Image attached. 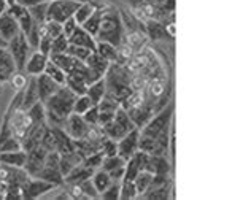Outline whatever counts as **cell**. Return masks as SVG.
I'll use <instances>...</instances> for the list:
<instances>
[{"label":"cell","instance_id":"cell-1","mask_svg":"<svg viewBox=\"0 0 251 200\" xmlns=\"http://www.w3.org/2000/svg\"><path fill=\"white\" fill-rule=\"evenodd\" d=\"M76 94L72 92L67 86H61L43 105L46 110V125L51 129H62L67 116L74 111Z\"/></svg>","mask_w":251,"mask_h":200},{"label":"cell","instance_id":"cell-2","mask_svg":"<svg viewBox=\"0 0 251 200\" xmlns=\"http://www.w3.org/2000/svg\"><path fill=\"white\" fill-rule=\"evenodd\" d=\"M124 37V25L120 16V10H116L113 5L103 11L100 29H99L96 40L97 42H108L118 46L123 42Z\"/></svg>","mask_w":251,"mask_h":200},{"label":"cell","instance_id":"cell-3","mask_svg":"<svg viewBox=\"0 0 251 200\" xmlns=\"http://www.w3.org/2000/svg\"><path fill=\"white\" fill-rule=\"evenodd\" d=\"M174 110H175V105L170 102L167 106H164L161 111L154 113L150 121L140 129L142 135L156 137L161 130L169 127V125L172 124V121H174Z\"/></svg>","mask_w":251,"mask_h":200},{"label":"cell","instance_id":"cell-4","mask_svg":"<svg viewBox=\"0 0 251 200\" xmlns=\"http://www.w3.org/2000/svg\"><path fill=\"white\" fill-rule=\"evenodd\" d=\"M5 116L8 118V125L11 130V135L19 140H23V137L27 133V130L34 125L27 110H24L23 106H19L16 110H11L6 106Z\"/></svg>","mask_w":251,"mask_h":200},{"label":"cell","instance_id":"cell-5","mask_svg":"<svg viewBox=\"0 0 251 200\" xmlns=\"http://www.w3.org/2000/svg\"><path fill=\"white\" fill-rule=\"evenodd\" d=\"M6 51L10 52V56L13 57L16 65V70H24V65L27 57L30 56L32 48L27 42V37L24 35L23 32H19L16 37H13L8 45H6Z\"/></svg>","mask_w":251,"mask_h":200},{"label":"cell","instance_id":"cell-6","mask_svg":"<svg viewBox=\"0 0 251 200\" xmlns=\"http://www.w3.org/2000/svg\"><path fill=\"white\" fill-rule=\"evenodd\" d=\"M78 5L80 3L75 2V0H52V2H48L46 21H57L62 24L65 19L75 15Z\"/></svg>","mask_w":251,"mask_h":200},{"label":"cell","instance_id":"cell-7","mask_svg":"<svg viewBox=\"0 0 251 200\" xmlns=\"http://www.w3.org/2000/svg\"><path fill=\"white\" fill-rule=\"evenodd\" d=\"M56 186L46 181V179H42V178H35V176H30L27 181L21 184V192H23V199L25 200H34V199H38L40 196L46 194V192H50L54 189Z\"/></svg>","mask_w":251,"mask_h":200},{"label":"cell","instance_id":"cell-8","mask_svg":"<svg viewBox=\"0 0 251 200\" xmlns=\"http://www.w3.org/2000/svg\"><path fill=\"white\" fill-rule=\"evenodd\" d=\"M138 142H140V129L135 127V129H132L130 132L126 133L121 140H118L116 142L118 154L127 161L129 157H132L138 151Z\"/></svg>","mask_w":251,"mask_h":200},{"label":"cell","instance_id":"cell-9","mask_svg":"<svg viewBox=\"0 0 251 200\" xmlns=\"http://www.w3.org/2000/svg\"><path fill=\"white\" fill-rule=\"evenodd\" d=\"M46 156H48V151H46L43 146H35L30 151H27V161H25L24 169L29 173L30 176H38V173L42 172Z\"/></svg>","mask_w":251,"mask_h":200},{"label":"cell","instance_id":"cell-10","mask_svg":"<svg viewBox=\"0 0 251 200\" xmlns=\"http://www.w3.org/2000/svg\"><path fill=\"white\" fill-rule=\"evenodd\" d=\"M30 178V175L25 169H21V167H11L0 162V181L5 184H19L25 183Z\"/></svg>","mask_w":251,"mask_h":200},{"label":"cell","instance_id":"cell-11","mask_svg":"<svg viewBox=\"0 0 251 200\" xmlns=\"http://www.w3.org/2000/svg\"><path fill=\"white\" fill-rule=\"evenodd\" d=\"M84 64H86V67H88L91 83L96 81V79L103 78L105 73H107V70H108V67H110V62L105 61L102 56H99L96 51L91 52V54L88 56V59L84 61Z\"/></svg>","mask_w":251,"mask_h":200},{"label":"cell","instance_id":"cell-12","mask_svg":"<svg viewBox=\"0 0 251 200\" xmlns=\"http://www.w3.org/2000/svg\"><path fill=\"white\" fill-rule=\"evenodd\" d=\"M62 129L72 140H80V138L84 137L86 129H88V124L84 123V119H83L81 115L70 113V115L67 116V119H65Z\"/></svg>","mask_w":251,"mask_h":200},{"label":"cell","instance_id":"cell-13","mask_svg":"<svg viewBox=\"0 0 251 200\" xmlns=\"http://www.w3.org/2000/svg\"><path fill=\"white\" fill-rule=\"evenodd\" d=\"M50 56L48 54H43L42 51H32L30 56L27 57V61H25V65H24V72L27 73L29 76H38L42 75L45 72V67H46V62H48Z\"/></svg>","mask_w":251,"mask_h":200},{"label":"cell","instance_id":"cell-14","mask_svg":"<svg viewBox=\"0 0 251 200\" xmlns=\"http://www.w3.org/2000/svg\"><path fill=\"white\" fill-rule=\"evenodd\" d=\"M97 108H99V125H103L113 119L116 110L120 108V102L111 96L105 94V97L97 103Z\"/></svg>","mask_w":251,"mask_h":200},{"label":"cell","instance_id":"cell-15","mask_svg":"<svg viewBox=\"0 0 251 200\" xmlns=\"http://www.w3.org/2000/svg\"><path fill=\"white\" fill-rule=\"evenodd\" d=\"M6 11H8L10 15L18 21L19 29H21V32L24 33V35H27L32 29V25H34V21H32V16H30L29 10L24 8V6H21V5H18V3H13L8 6V10Z\"/></svg>","mask_w":251,"mask_h":200},{"label":"cell","instance_id":"cell-16","mask_svg":"<svg viewBox=\"0 0 251 200\" xmlns=\"http://www.w3.org/2000/svg\"><path fill=\"white\" fill-rule=\"evenodd\" d=\"M48 125L46 124H34L32 127L27 130V133L23 137L21 140V145H23V150L27 152L30 151L32 148H35V146H40L42 143V138H43V133L46 130Z\"/></svg>","mask_w":251,"mask_h":200},{"label":"cell","instance_id":"cell-17","mask_svg":"<svg viewBox=\"0 0 251 200\" xmlns=\"http://www.w3.org/2000/svg\"><path fill=\"white\" fill-rule=\"evenodd\" d=\"M127 111L129 118L132 119V123H134V125L137 129H142L145 124H147L151 116L154 115L153 113V106H151L148 102L142 103L140 106H135V108H130V110H126Z\"/></svg>","mask_w":251,"mask_h":200},{"label":"cell","instance_id":"cell-18","mask_svg":"<svg viewBox=\"0 0 251 200\" xmlns=\"http://www.w3.org/2000/svg\"><path fill=\"white\" fill-rule=\"evenodd\" d=\"M19 32H21V29H19V24L16 19L13 18L8 11L2 13V15H0V35L3 37L5 42L8 43Z\"/></svg>","mask_w":251,"mask_h":200},{"label":"cell","instance_id":"cell-19","mask_svg":"<svg viewBox=\"0 0 251 200\" xmlns=\"http://www.w3.org/2000/svg\"><path fill=\"white\" fill-rule=\"evenodd\" d=\"M35 84H37L38 97H40L42 102H45L46 99H50L59 88H61V84H57L54 79L50 78L48 75H45V73L35 76Z\"/></svg>","mask_w":251,"mask_h":200},{"label":"cell","instance_id":"cell-20","mask_svg":"<svg viewBox=\"0 0 251 200\" xmlns=\"http://www.w3.org/2000/svg\"><path fill=\"white\" fill-rule=\"evenodd\" d=\"M69 42L70 45L83 46V48H88L91 51H96V45H97V40L92 37L88 30H84L81 25H78L75 32L69 37Z\"/></svg>","mask_w":251,"mask_h":200},{"label":"cell","instance_id":"cell-21","mask_svg":"<svg viewBox=\"0 0 251 200\" xmlns=\"http://www.w3.org/2000/svg\"><path fill=\"white\" fill-rule=\"evenodd\" d=\"M123 42L127 46H130L135 52H138V51L147 48L150 40L147 37V33H143L140 30H129V32H124Z\"/></svg>","mask_w":251,"mask_h":200},{"label":"cell","instance_id":"cell-22","mask_svg":"<svg viewBox=\"0 0 251 200\" xmlns=\"http://www.w3.org/2000/svg\"><path fill=\"white\" fill-rule=\"evenodd\" d=\"M145 27H147V37L150 42H162V40L169 38L166 32V25H164V23L157 21V19H148V21H145Z\"/></svg>","mask_w":251,"mask_h":200},{"label":"cell","instance_id":"cell-23","mask_svg":"<svg viewBox=\"0 0 251 200\" xmlns=\"http://www.w3.org/2000/svg\"><path fill=\"white\" fill-rule=\"evenodd\" d=\"M96 170L89 169V167H86L83 162L78 164L76 167H74L67 175L64 176V184H74V183H81L83 179H88L92 176V173Z\"/></svg>","mask_w":251,"mask_h":200},{"label":"cell","instance_id":"cell-24","mask_svg":"<svg viewBox=\"0 0 251 200\" xmlns=\"http://www.w3.org/2000/svg\"><path fill=\"white\" fill-rule=\"evenodd\" d=\"M50 59L52 62H56L65 73H72L75 72L78 67H80L83 62L75 59L74 56H70L69 52H61V54H51Z\"/></svg>","mask_w":251,"mask_h":200},{"label":"cell","instance_id":"cell-25","mask_svg":"<svg viewBox=\"0 0 251 200\" xmlns=\"http://www.w3.org/2000/svg\"><path fill=\"white\" fill-rule=\"evenodd\" d=\"M102 130H103V135L107 138H111L115 140V142H118V140H121L126 133L130 132L127 127H126L124 124H121L120 121H116V119L113 118L111 121H108L107 124L102 125Z\"/></svg>","mask_w":251,"mask_h":200},{"label":"cell","instance_id":"cell-26","mask_svg":"<svg viewBox=\"0 0 251 200\" xmlns=\"http://www.w3.org/2000/svg\"><path fill=\"white\" fill-rule=\"evenodd\" d=\"M40 97H38V91H37V84H35V76H30L27 86L23 89V108L29 110L32 105L37 103ZM42 102V100H40Z\"/></svg>","mask_w":251,"mask_h":200},{"label":"cell","instance_id":"cell-27","mask_svg":"<svg viewBox=\"0 0 251 200\" xmlns=\"http://www.w3.org/2000/svg\"><path fill=\"white\" fill-rule=\"evenodd\" d=\"M25 161H27V152L24 150L10 151V152H0V162L11 165V167H21L24 169Z\"/></svg>","mask_w":251,"mask_h":200},{"label":"cell","instance_id":"cell-28","mask_svg":"<svg viewBox=\"0 0 251 200\" xmlns=\"http://www.w3.org/2000/svg\"><path fill=\"white\" fill-rule=\"evenodd\" d=\"M107 94V83H105V76L100 79H96L88 86V91H86V96L91 99V102L97 105L100 100Z\"/></svg>","mask_w":251,"mask_h":200},{"label":"cell","instance_id":"cell-29","mask_svg":"<svg viewBox=\"0 0 251 200\" xmlns=\"http://www.w3.org/2000/svg\"><path fill=\"white\" fill-rule=\"evenodd\" d=\"M56 135V151L59 154H67V152L75 151V142L72 140L64 129H52Z\"/></svg>","mask_w":251,"mask_h":200},{"label":"cell","instance_id":"cell-30","mask_svg":"<svg viewBox=\"0 0 251 200\" xmlns=\"http://www.w3.org/2000/svg\"><path fill=\"white\" fill-rule=\"evenodd\" d=\"M174 192V188H172V181L167 184H162V186H157V188H150L140 199H148V200H167Z\"/></svg>","mask_w":251,"mask_h":200},{"label":"cell","instance_id":"cell-31","mask_svg":"<svg viewBox=\"0 0 251 200\" xmlns=\"http://www.w3.org/2000/svg\"><path fill=\"white\" fill-rule=\"evenodd\" d=\"M153 176H154V173H151L150 170H140L135 175L134 184H135V189H137L138 197H142L145 192L150 189L151 183H153Z\"/></svg>","mask_w":251,"mask_h":200},{"label":"cell","instance_id":"cell-32","mask_svg":"<svg viewBox=\"0 0 251 200\" xmlns=\"http://www.w3.org/2000/svg\"><path fill=\"white\" fill-rule=\"evenodd\" d=\"M96 52L99 56H102L105 61H108L110 64L118 62V46L111 45L108 42H97Z\"/></svg>","mask_w":251,"mask_h":200},{"label":"cell","instance_id":"cell-33","mask_svg":"<svg viewBox=\"0 0 251 200\" xmlns=\"http://www.w3.org/2000/svg\"><path fill=\"white\" fill-rule=\"evenodd\" d=\"M35 178H42V179H46V181L52 183L57 188V186H62L64 184V176L61 170L57 169V167H48V165H43L42 172L38 173V176Z\"/></svg>","mask_w":251,"mask_h":200},{"label":"cell","instance_id":"cell-34","mask_svg":"<svg viewBox=\"0 0 251 200\" xmlns=\"http://www.w3.org/2000/svg\"><path fill=\"white\" fill-rule=\"evenodd\" d=\"M43 73H45V75H48L50 78H52L57 84H61V86H64L65 79H67V73H65L56 62H52L51 59H48V62H46Z\"/></svg>","mask_w":251,"mask_h":200},{"label":"cell","instance_id":"cell-35","mask_svg":"<svg viewBox=\"0 0 251 200\" xmlns=\"http://www.w3.org/2000/svg\"><path fill=\"white\" fill-rule=\"evenodd\" d=\"M91 181H92V184L96 186V189L99 191V194H100V192H103L111 183H113V179L110 178L108 172H105L102 169H97L94 173H92Z\"/></svg>","mask_w":251,"mask_h":200},{"label":"cell","instance_id":"cell-36","mask_svg":"<svg viewBox=\"0 0 251 200\" xmlns=\"http://www.w3.org/2000/svg\"><path fill=\"white\" fill-rule=\"evenodd\" d=\"M120 199L121 200H134V199H138L135 184H134V179L123 178L121 181H120Z\"/></svg>","mask_w":251,"mask_h":200},{"label":"cell","instance_id":"cell-37","mask_svg":"<svg viewBox=\"0 0 251 200\" xmlns=\"http://www.w3.org/2000/svg\"><path fill=\"white\" fill-rule=\"evenodd\" d=\"M103 11H105V10H97V11L94 13V15H92L91 18H88V19H86V21L81 24V27H83L84 30H88L94 38H96V35H97L99 29H100V21H102Z\"/></svg>","mask_w":251,"mask_h":200},{"label":"cell","instance_id":"cell-38","mask_svg":"<svg viewBox=\"0 0 251 200\" xmlns=\"http://www.w3.org/2000/svg\"><path fill=\"white\" fill-rule=\"evenodd\" d=\"M29 75L25 73L24 70H15L11 73V76L8 78V83L13 89L16 91H23L25 86H27V81H29Z\"/></svg>","mask_w":251,"mask_h":200},{"label":"cell","instance_id":"cell-39","mask_svg":"<svg viewBox=\"0 0 251 200\" xmlns=\"http://www.w3.org/2000/svg\"><path fill=\"white\" fill-rule=\"evenodd\" d=\"M27 113L34 124H46V110H45L43 102H40V100L32 105L27 110Z\"/></svg>","mask_w":251,"mask_h":200},{"label":"cell","instance_id":"cell-40","mask_svg":"<svg viewBox=\"0 0 251 200\" xmlns=\"http://www.w3.org/2000/svg\"><path fill=\"white\" fill-rule=\"evenodd\" d=\"M46 8H48V2H40L38 5L27 8L32 16V21L37 24H43L46 21Z\"/></svg>","mask_w":251,"mask_h":200},{"label":"cell","instance_id":"cell-41","mask_svg":"<svg viewBox=\"0 0 251 200\" xmlns=\"http://www.w3.org/2000/svg\"><path fill=\"white\" fill-rule=\"evenodd\" d=\"M126 165V159H123L120 154H113V156H105L100 169L105 172H111L118 169V167H124Z\"/></svg>","mask_w":251,"mask_h":200},{"label":"cell","instance_id":"cell-42","mask_svg":"<svg viewBox=\"0 0 251 200\" xmlns=\"http://www.w3.org/2000/svg\"><path fill=\"white\" fill-rule=\"evenodd\" d=\"M69 38L64 35V33H61L59 37L56 38H52V42H51V52H50V56L51 54H61V52H67L69 50Z\"/></svg>","mask_w":251,"mask_h":200},{"label":"cell","instance_id":"cell-43","mask_svg":"<svg viewBox=\"0 0 251 200\" xmlns=\"http://www.w3.org/2000/svg\"><path fill=\"white\" fill-rule=\"evenodd\" d=\"M92 105H94V103L91 102V99L86 94L76 96L75 103H74V111H72V113H76V115H84V113L88 111Z\"/></svg>","mask_w":251,"mask_h":200},{"label":"cell","instance_id":"cell-44","mask_svg":"<svg viewBox=\"0 0 251 200\" xmlns=\"http://www.w3.org/2000/svg\"><path fill=\"white\" fill-rule=\"evenodd\" d=\"M103 157H105V154H103L102 151L92 152V154L86 156V157L83 159V164H84L86 167H89V169H92V170H97V169H100Z\"/></svg>","mask_w":251,"mask_h":200},{"label":"cell","instance_id":"cell-45","mask_svg":"<svg viewBox=\"0 0 251 200\" xmlns=\"http://www.w3.org/2000/svg\"><path fill=\"white\" fill-rule=\"evenodd\" d=\"M80 184V188H81V191H83V194H84V197L86 199H100V194H99V191L96 189V186L92 184V181H91V178H88V179H83L81 183H78Z\"/></svg>","mask_w":251,"mask_h":200},{"label":"cell","instance_id":"cell-46","mask_svg":"<svg viewBox=\"0 0 251 200\" xmlns=\"http://www.w3.org/2000/svg\"><path fill=\"white\" fill-rule=\"evenodd\" d=\"M67 52L70 56H74L75 59H78V61H81V62H84L86 59H88V56L91 54V50H88V48H83V46H76V45H69V50H67Z\"/></svg>","mask_w":251,"mask_h":200},{"label":"cell","instance_id":"cell-47","mask_svg":"<svg viewBox=\"0 0 251 200\" xmlns=\"http://www.w3.org/2000/svg\"><path fill=\"white\" fill-rule=\"evenodd\" d=\"M18 150H23L21 140L13 137V135L8 137L2 145H0V152H10V151H18Z\"/></svg>","mask_w":251,"mask_h":200},{"label":"cell","instance_id":"cell-48","mask_svg":"<svg viewBox=\"0 0 251 200\" xmlns=\"http://www.w3.org/2000/svg\"><path fill=\"white\" fill-rule=\"evenodd\" d=\"M45 30H46V37H50L52 40L62 33V24L57 21H45Z\"/></svg>","mask_w":251,"mask_h":200},{"label":"cell","instance_id":"cell-49","mask_svg":"<svg viewBox=\"0 0 251 200\" xmlns=\"http://www.w3.org/2000/svg\"><path fill=\"white\" fill-rule=\"evenodd\" d=\"M100 199L105 200H118L120 199V183L113 181L103 192H100Z\"/></svg>","mask_w":251,"mask_h":200},{"label":"cell","instance_id":"cell-50","mask_svg":"<svg viewBox=\"0 0 251 200\" xmlns=\"http://www.w3.org/2000/svg\"><path fill=\"white\" fill-rule=\"evenodd\" d=\"M100 151L103 152L105 156H113V154H118V146H116V142L111 138H107L103 137V140L100 142Z\"/></svg>","mask_w":251,"mask_h":200},{"label":"cell","instance_id":"cell-51","mask_svg":"<svg viewBox=\"0 0 251 200\" xmlns=\"http://www.w3.org/2000/svg\"><path fill=\"white\" fill-rule=\"evenodd\" d=\"M83 119H84V123L88 124V125H96L99 124V108H97V105H92L91 108L84 113V115H81Z\"/></svg>","mask_w":251,"mask_h":200},{"label":"cell","instance_id":"cell-52","mask_svg":"<svg viewBox=\"0 0 251 200\" xmlns=\"http://www.w3.org/2000/svg\"><path fill=\"white\" fill-rule=\"evenodd\" d=\"M5 199H6V200H13V199L21 200V199H23L21 186H19V184H6Z\"/></svg>","mask_w":251,"mask_h":200},{"label":"cell","instance_id":"cell-53","mask_svg":"<svg viewBox=\"0 0 251 200\" xmlns=\"http://www.w3.org/2000/svg\"><path fill=\"white\" fill-rule=\"evenodd\" d=\"M78 25H80V24H78V23L75 21V18H74V16L69 18V19H65V21L62 23V33L69 38V37L72 35V33L75 32V29L78 27Z\"/></svg>","mask_w":251,"mask_h":200},{"label":"cell","instance_id":"cell-54","mask_svg":"<svg viewBox=\"0 0 251 200\" xmlns=\"http://www.w3.org/2000/svg\"><path fill=\"white\" fill-rule=\"evenodd\" d=\"M51 42L52 40L50 37H43L40 38V43H38V51H42L43 54H48L50 56V52H51Z\"/></svg>","mask_w":251,"mask_h":200},{"label":"cell","instance_id":"cell-55","mask_svg":"<svg viewBox=\"0 0 251 200\" xmlns=\"http://www.w3.org/2000/svg\"><path fill=\"white\" fill-rule=\"evenodd\" d=\"M124 167H118V169H115V170H111V172H108V175H110V178L113 179V181H118L120 183L121 179L124 178Z\"/></svg>","mask_w":251,"mask_h":200},{"label":"cell","instance_id":"cell-56","mask_svg":"<svg viewBox=\"0 0 251 200\" xmlns=\"http://www.w3.org/2000/svg\"><path fill=\"white\" fill-rule=\"evenodd\" d=\"M40 2H43V0H16V3L24 6V8H30V6H35Z\"/></svg>","mask_w":251,"mask_h":200},{"label":"cell","instance_id":"cell-57","mask_svg":"<svg viewBox=\"0 0 251 200\" xmlns=\"http://www.w3.org/2000/svg\"><path fill=\"white\" fill-rule=\"evenodd\" d=\"M6 10H8V5H6L5 0H0V15H2V13H5Z\"/></svg>","mask_w":251,"mask_h":200},{"label":"cell","instance_id":"cell-58","mask_svg":"<svg viewBox=\"0 0 251 200\" xmlns=\"http://www.w3.org/2000/svg\"><path fill=\"white\" fill-rule=\"evenodd\" d=\"M6 45H8V43H6L5 40H3V37L0 35V48H6Z\"/></svg>","mask_w":251,"mask_h":200},{"label":"cell","instance_id":"cell-59","mask_svg":"<svg viewBox=\"0 0 251 200\" xmlns=\"http://www.w3.org/2000/svg\"><path fill=\"white\" fill-rule=\"evenodd\" d=\"M129 3H130V6H134V5H138V3H143V0H129Z\"/></svg>","mask_w":251,"mask_h":200},{"label":"cell","instance_id":"cell-60","mask_svg":"<svg viewBox=\"0 0 251 200\" xmlns=\"http://www.w3.org/2000/svg\"><path fill=\"white\" fill-rule=\"evenodd\" d=\"M5 2H6V5H13V3H16V0H5Z\"/></svg>","mask_w":251,"mask_h":200},{"label":"cell","instance_id":"cell-61","mask_svg":"<svg viewBox=\"0 0 251 200\" xmlns=\"http://www.w3.org/2000/svg\"><path fill=\"white\" fill-rule=\"evenodd\" d=\"M78 3H84V2H94V0H75Z\"/></svg>","mask_w":251,"mask_h":200},{"label":"cell","instance_id":"cell-62","mask_svg":"<svg viewBox=\"0 0 251 200\" xmlns=\"http://www.w3.org/2000/svg\"><path fill=\"white\" fill-rule=\"evenodd\" d=\"M43 2H52V0H43Z\"/></svg>","mask_w":251,"mask_h":200}]
</instances>
